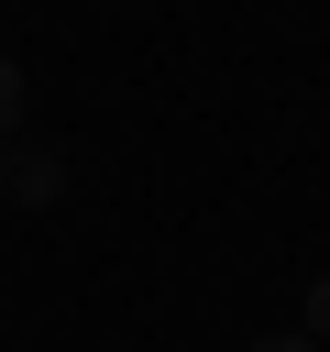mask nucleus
Listing matches in <instances>:
<instances>
[{
	"instance_id": "obj_1",
	"label": "nucleus",
	"mask_w": 330,
	"mask_h": 352,
	"mask_svg": "<svg viewBox=\"0 0 330 352\" xmlns=\"http://www.w3.org/2000/svg\"><path fill=\"white\" fill-rule=\"evenodd\" d=\"M0 187H11L22 209H55V198H66V154H44V143H11V165H0Z\"/></svg>"
},
{
	"instance_id": "obj_3",
	"label": "nucleus",
	"mask_w": 330,
	"mask_h": 352,
	"mask_svg": "<svg viewBox=\"0 0 330 352\" xmlns=\"http://www.w3.org/2000/svg\"><path fill=\"white\" fill-rule=\"evenodd\" d=\"M308 341H319V352H330V264H319V275H308Z\"/></svg>"
},
{
	"instance_id": "obj_4",
	"label": "nucleus",
	"mask_w": 330,
	"mask_h": 352,
	"mask_svg": "<svg viewBox=\"0 0 330 352\" xmlns=\"http://www.w3.org/2000/svg\"><path fill=\"white\" fill-rule=\"evenodd\" d=\"M253 352H319V341H308V330H264Z\"/></svg>"
},
{
	"instance_id": "obj_2",
	"label": "nucleus",
	"mask_w": 330,
	"mask_h": 352,
	"mask_svg": "<svg viewBox=\"0 0 330 352\" xmlns=\"http://www.w3.org/2000/svg\"><path fill=\"white\" fill-rule=\"evenodd\" d=\"M11 121H22V55L0 44V132H11Z\"/></svg>"
}]
</instances>
